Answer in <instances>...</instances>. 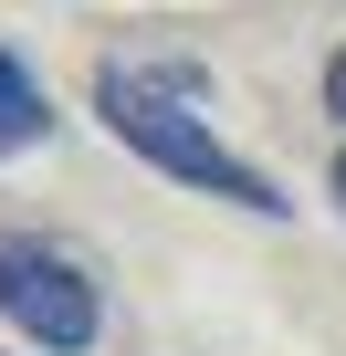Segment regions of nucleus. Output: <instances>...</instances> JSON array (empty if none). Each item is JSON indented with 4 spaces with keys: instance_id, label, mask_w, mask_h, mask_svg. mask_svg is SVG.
<instances>
[{
    "instance_id": "f257e3e1",
    "label": "nucleus",
    "mask_w": 346,
    "mask_h": 356,
    "mask_svg": "<svg viewBox=\"0 0 346 356\" xmlns=\"http://www.w3.org/2000/svg\"><path fill=\"white\" fill-rule=\"evenodd\" d=\"M95 115L157 168V178H179V189H210V200H231V210H283V189L262 168H242L221 136H210V115H200V95L179 84V74H157V63H105L95 74Z\"/></svg>"
},
{
    "instance_id": "f03ea898",
    "label": "nucleus",
    "mask_w": 346,
    "mask_h": 356,
    "mask_svg": "<svg viewBox=\"0 0 346 356\" xmlns=\"http://www.w3.org/2000/svg\"><path fill=\"white\" fill-rule=\"evenodd\" d=\"M0 314H11L22 335H42V346H95V325H105V293H95V273L84 262H63L53 241H0Z\"/></svg>"
},
{
    "instance_id": "7ed1b4c3",
    "label": "nucleus",
    "mask_w": 346,
    "mask_h": 356,
    "mask_svg": "<svg viewBox=\"0 0 346 356\" xmlns=\"http://www.w3.org/2000/svg\"><path fill=\"white\" fill-rule=\"evenodd\" d=\"M42 126H53V105H42V84L0 53V157H22V147H42Z\"/></svg>"
},
{
    "instance_id": "20e7f679",
    "label": "nucleus",
    "mask_w": 346,
    "mask_h": 356,
    "mask_svg": "<svg viewBox=\"0 0 346 356\" xmlns=\"http://www.w3.org/2000/svg\"><path fill=\"white\" fill-rule=\"evenodd\" d=\"M325 105H336V115H346V53H336V63H325Z\"/></svg>"
},
{
    "instance_id": "39448f33",
    "label": "nucleus",
    "mask_w": 346,
    "mask_h": 356,
    "mask_svg": "<svg viewBox=\"0 0 346 356\" xmlns=\"http://www.w3.org/2000/svg\"><path fill=\"white\" fill-rule=\"evenodd\" d=\"M336 200H346V157H336Z\"/></svg>"
}]
</instances>
